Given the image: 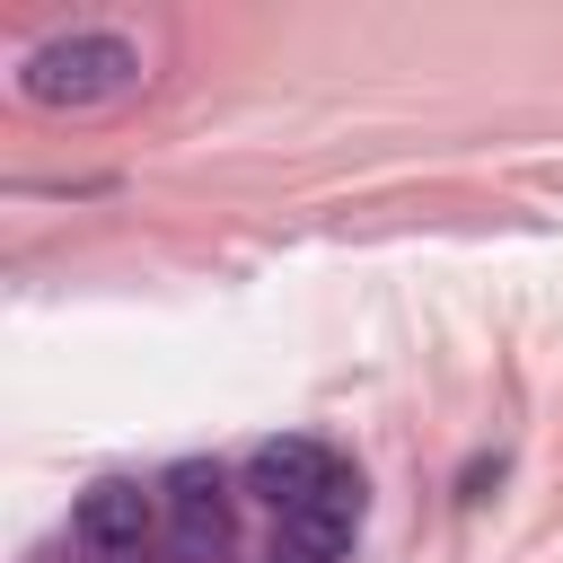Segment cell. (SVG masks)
Here are the masks:
<instances>
[{
    "label": "cell",
    "mask_w": 563,
    "mask_h": 563,
    "mask_svg": "<svg viewBox=\"0 0 563 563\" xmlns=\"http://www.w3.org/2000/svg\"><path fill=\"white\" fill-rule=\"evenodd\" d=\"M150 70H141V44L114 35V26H70V35H44L26 62H18V97L44 106V114H88V106H114L132 97Z\"/></svg>",
    "instance_id": "1"
},
{
    "label": "cell",
    "mask_w": 563,
    "mask_h": 563,
    "mask_svg": "<svg viewBox=\"0 0 563 563\" xmlns=\"http://www.w3.org/2000/svg\"><path fill=\"white\" fill-rule=\"evenodd\" d=\"M325 484H343V457H334L325 440H264V449L246 457V493H264L282 519L308 510Z\"/></svg>",
    "instance_id": "4"
},
{
    "label": "cell",
    "mask_w": 563,
    "mask_h": 563,
    "mask_svg": "<svg viewBox=\"0 0 563 563\" xmlns=\"http://www.w3.org/2000/svg\"><path fill=\"white\" fill-rule=\"evenodd\" d=\"M158 510H167V537H176L185 563H220L229 537H238V493H229V475L202 466V457L158 484Z\"/></svg>",
    "instance_id": "2"
},
{
    "label": "cell",
    "mask_w": 563,
    "mask_h": 563,
    "mask_svg": "<svg viewBox=\"0 0 563 563\" xmlns=\"http://www.w3.org/2000/svg\"><path fill=\"white\" fill-rule=\"evenodd\" d=\"M352 537H361V484L343 475V484H325L308 510H290L282 519V554L290 563H343L352 554Z\"/></svg>",
    "instance_id": "5"
},
{
    "label": "cell",
    "mask_w": 563,
    "mask_h": 563,
    "mask_svg": "<svg viewBox=\"0 0 563 563\" xmlns=\"http://www.w3.org/2000/svg\"><path fill=\"white\" fill-rule=\"evenodd\" d=\"M150 528H158V493H141L132 475H106V484L79 493V545L97 563H141Z\"/></svg>",
    "instance_id": "3"
}]
</instances>
